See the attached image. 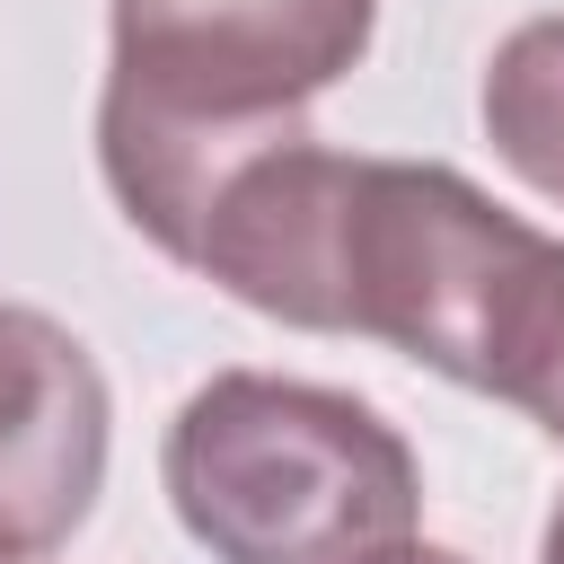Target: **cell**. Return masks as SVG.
Listing matches in <instances>:
<instances>
[{"label":"cell","instance_id":"cell-2","mask_svg":"<svg viewBox=\"0 0 564 564\" xmlns=\"http://www.w3.org/2000/svg\"><path fill=\"white\" fill-rule=\"evenodd\" d=\"M167 502L212 564H370L414 538V449L335 388L220 370L167 423Z\"/></svg>","mask_w":564,"mask_h":564},{"label":"cell","instance_id":"cell-6","mask_svg":"<svg viewBox=\"0 0 564 564\" xmlns=\"http://www.w3.org/2000/svg\"><path fill=\"white\" fill-rule=\"evenodd\" d=\"M370 564H467V555H449V546H414V538H405V546H388V555H370Z\"/></svg>","mask_w":564,"mask_h":564},{"label":"cell","instance_id":"cell-1","mask_svg":"<svg viewBox=\"0 0 564 564\" xmlns=\"http://www.w3.org/2000/svg\"><path fill=\"white\" fill-rule=\"evenodd\" d=\"M379 0H115L97 159L123 220L185 264L203 203L300 141V106L370 53Z\"/></svg>","mask_w":564,"mask_h":564},{"label":"cell","instance_id":"cell-5","mask_svg":"<svg viewBox=\"0 0 564 564\" xmlns=\"http://www.w3.org/2000/svg\"><path fill=\"white\" fill-rule=\"evenodd\" d=\"M485 132L520 185L564 203V18H529L502 35L485 70Z\"/></svg>","mask_w":564,"mask_h":564},{"label":"cell","instance_id":"cell-7","mask_svg":"<svg viewBox=\"0 0 564 564\" xmlns=\"http://www.w3.org/2000/svg\"><path fill=\"white\" fill-rule=\"evenodd\" d=\"M546 564H564V502H555V520H546Z\"/></svg>","mask_w":564,"mask_h":564},{"label":"cell","instance_id":"cell-4","mask_svg":"<svg viewBox=\"0 0 564 564\" xmlns=\"http://www.w3.org/2000/svg\"><path fill=\"white\" fill-rule=\"evenodd\" d=\"M106 485V379L70 326L0 300V555L62 546Z\"/></svg>","mask_w":564,"mask_h":564},{"label":"cell","instance_id":"cell-8","mask_svg":"<svg viewBox=\"0 0 564 564\" xmlns=\"http://www.w3.org/2000/svg\"><path fill=\"white\" fill-rule=\"evenodd\" d=\"M0 564H26V555H0Z\"/></svg>","mask_w":564,"mask_h":564},{"label":"cell","instance_id":"cell-3","mask_svg":"<svg viewBox=\"0 0 564 564\" xmlns=\"http://www.w3.org/2000/svg\"><path fill=\"white\" fill-rule=\"evenodd\" d=\"M555 300L564 238H538L529 220L485 203L458 167L352 159L326 273V335H379L405 361L511 405Z\"/></svg>","mask_w":564,"mask_h":564}]
</instances>
